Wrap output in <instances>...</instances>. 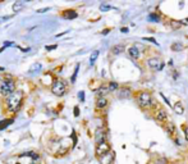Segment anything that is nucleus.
Listing matches in <instances>:
<instances>
[{"mask_svg":"<svg viewBox=\"0 0 188 164\" xmlns=\"http://www.w3.org/2000/svg\"><path fill=\"white\" fill-rule=\"evenodd\" d=\"M23 92L22 91H16L12 95H9L8 97H5V106L6 109L12 113H18V110L21 109L23 104Z\"/></svg>","mask_w":188,"mask_h":164,"instance_id":"nucleus-1","label":"nucleus"},{"mask_svg":"<svg viewBox=\"0 0 188 164\" xmlns=\"http://www.w3.org/2000/svg\"><path fill=\"white\" fill-rule=\"evenodd\" d=\"M13 92H16V82L12 78L3 80L1 83H0V95L4 97H8Z\"/></svg>","mask_w":188,"mask_h":164,"instance_id":"nucleus-2","label":"nucleus"},{"mask_svg":"<svg viewBox=\"0 0 188 164\" xmlns=\"http://www.w3.org/2000/svg\"><path fill=\"white\" fill-rule=\"evenodd\" d=\"M65 83L62 81V80H54L52 81V85H51V92L54 94L55 96H63L65 94Z\"/></svg>","mask_w":188,"mask_h":164,"instance_id":"nucleus-3","label":"nucleus"},{"mask_svg":"<svg viewBox=\"0 0 188 164\" xmlns=\"http://www.w3.org/2000/svg\"><path fill=\"white\" fill-rule=\"evenodd\" d=\"M137 100H138V104H140L142 108H150L152 105V97H151L150 94L146 92V91L140 92Z\"/></svg>","mask_w":188,"mask_h":164,"instance_id":"nucleus-4","label":"nucleus"},{"mask_svg":"<svg viewBox=\"0 0 188 164\" xmlns=\"http://www.w3.org/2000/svg\"><path fill=\"white\" fill-rule=\"evenodd\" d=\"M147 64H148V67H150L151 69H154V71H160V69H162V67H164V63H162L160 59H157V58L148 59Z\"/></svg>","mask_w":188,"mask_h":164,"instance_id":"nucleus-5","label":"nucleus"},{"mask_svg":"<svg viewBox=\"0 0 188 164\" xmlns=\"http://www.w3.org/2000/svg\"><path fill=\"white\" fill-rule=\"evenodd\" d=\"M109 151H111L110 150V145L108 144V142H102V144H99L97 146H96V155L100 158V156H102V155H105L106 153H109Z\"/></svg>","mask_w":188,"mask_h":164,"instance_id":"nucleus-6","label":"nucleus"},{"mask_svg":"<svg viewBox=\"0 0 188 164\" xmlns=\"http://www.w3.org/2000/svg\"><path fill=\"white\" fill-rule=\"evenodd\" d=\"M115 155L113 151H109L106 153L105 155H102L99 158V162H100V164H113V160H114Z\"/></svg>","mask_w":188,"mask_h":164,"instance_id":"nucleus-7","label":"nucleus"},{"mask_svg":"<svg viewBox=\"0 0 188 164\" xmlns=\"http://www.w3.org/2000/svg\"><path fill=\"white\" fill-rule=\"evenodd\" d=\"M63 17H64L65 19H74V18H77L78 14H77V12H74L73 9H68V10H65L64 13H63Z\"/></svg>","mask_w":188,"mask_h":164,"instance_id":"nucleus-8","label":"nucleus"},{"mask_svg":"<svg viewBox=\"0 0 188 164\" xmlns=\"http://www.w3.org/2000/svg\"><path fill=\"white\" fill-rule=\"evenodd\" d=\"M128 54H129V57H132L133 59L140 58V50H138L137 46H131L128 49Z\"/></svg>","mask_w":188,"mask_h":164,"instance_id":"nucleus-9","label":"nucleus"},{"mask_svg":"<svg viewBox=\"0 0 188 164\" xmlns=\"http://www.w3.org/2000/svg\"><path fill=\"white\" fill-rule=\"evenodd\" d=\"M155 117H156V119H157V121L164 122V121H166V118H168V114H166V111H165V110L160 109L159 111H156Z\"/></svg>","mask_w":188,"mask_h":164,"instance_id":"nucleus-10","label":"nucleus"},{"mask_svg":"<svg viewBox=\"0 0 188 164\" xmlns=\"http://www.w3.org/2000/svg\"><path fill=\"white\" fill-rule=\"evenodd\" d=\"M95 141H96V144H102V142H105V133L102 131H97L96 135H95Z\"/></svg>","mask_w":188,"mask_h":164,"instance_id":"nucleus-11","label":"nucleus"},{"mask_svg":"<svg viewBox=\"0 0 188 164\" xmlns=\"http://www.w3.org/2000/svg\"><path fill=\"white\" fill-rule=\"evenodd\" d=\"M24 4H26V3L24 1H21V0H18V1H16L13 4V12L14 13H18V12H21V10H22L23 8H24Z\"/></svg>","mask_w":188,"mask_h":164,"instance_id":"nucleus-12","label":"nucleus"},{"mask_svg":"<svg viewBox=\"0 0 188 164\" xmlns=\"http://www.w3.org/2000/svg\"><path fill=\"white\" fill-rule=\"evenodd\" d=\"M106 105H108V100H106L105 97H97V102H96L97 109H104Z\"/></svg>","mask_w":188,"mask_h":164,"instance_id":"nucleus-13","label":"nucleus"},{"mask_svg":"<svg viewBox=\"0 0 188 164\" xmlns=\"http://www.w3.org/2000/svg\"><path fill=\"white\" fill-rule=\"evenodd\" d=\"M124 50H126V46H124L123 44H118V45H115V46L111 48L113 54H120V53H123Z\"/></svg>","mask_w":188,"mask_h":164,"instance_id":"nucleus-14","label":"nucleus"},{"mask_svg":"<svg viewBox=\"0 0 188 164\" xmlns=\"http://www.w3.org/2000/svg\"><path fill=\"white\" fill-rule=\"evenodd\" d=\"M21 156H31V158L33 159V162L35 160H40V155L35 151H26V153H23V154H21Z\"/></svg>","mask_w":188,"mask_h":164,"instance_id":"nucleus-15","label":"nucleus"},{"mask_svg":"<svg viewBox=\"0 0 188 164\" xmlns=\"http://www.w3.org/2000/svg\"><path fill=\"white\" fill-rule=\"evenodd\" d=\"M108 92H110V91H109V87H105V86H101L100 89L96 90V95L99 97H104L102 95H105V94H108Z\"/></svg>","mask_w":188,"mask_h":164,"instance_id":"nucleus-16","label":"nucleus"},{"mask_svg":"<svg viewBox=\"0 0 188 164\" xmlns=\"http://www.w3.org/2000/svg\"><path fill=\"white\" fill-rule=\"evenodd\" d=\"M14 122L13 118H9V119H4V121H1L0 122V131L1 130H4V128H6L8 126H10Z\"/></svg>","mask_w":188,"mask_h":164,"instance_id":"nucleus-17","label":"nucleus"},{"mask_svg":"<svg viewBox=\"0 0 188 164\" xmlns=\"http://www.w3.org/2000/svg\"><path fill=\"white\" fill-rule=\"evenodd\" d=\"M166 132H168L169 135H174L175 133V126H174V123H172V122L166 123Z\"/></svg>","mask_w":188,"mask_h":164,"instance_id":"nucleus-18","label":"nucleus"},{"mask_svg":"<svg viewBox=\"0 0 188 164\" xmlns=\"http://www.w3.org/2000/svg\"><path fill=\"white\" fill-rule=\"evenodd\" d=\"M173 109H174V111L177 114H179V116H182V114L184 113V109H183V106H182V104L180 103H177L174 106H173Z\"/></svg>","mask_w":188,"mask_h":164,"instance_id":"nucleus-19","label":"nucleus"},{"mask_svg":"<svg viewBox=\"0 0 188 164\" xmlns=\"http://www.w3.org/2000/svg\"><path fill=\"white\" fill-rule=\"evenodd\" d=\"M99 54H100V53H99V50H95L94 53L91 54V57H90V65H94L95 64V62H96Z\"/></svg>","mask_w":188,"mask_h":164,"instance_id":"nucleus-20","label":"nucleus"},{"mask_svg":"<svg viewBox=\"0 0 188 164\" xmlns=\"http://www.w3.org/2000/svg\"><path fill=\"white\" fill-rule=\"evenodd\" d=\"M41 68H42V65L40 64V63H35V64H32V65H31V67H30V72H31V73L38 72Z\"/></svg>","mask_w":188,"mask_h":164,"instance_id":"nucleus-21","label":"nucleus"},{"mask_svg":"<svg viewBox=\"0 0 188 164\" xmlns=\"http://www.w3.org/2000/svg\"><path fill=\"white\" fill-rule=\"evenodd\" d=\"M183 45L180 44V43H177V44H173L172 45V50L173 51H182L183 50Z\"/></svg>","mask_w":188,"mask_h":164,"instance_id":"nucleus-22","label":"nucleus"},{"mask_svg":"<svg viewBox=\"0 0 188 164\" xmlns=\"http://www.w3.org/2000/svg\"><path fill=\"white\" fill-rule=\"evenodd\" d=\"M78 71H79V64H77L76 65V68H74V72H73V76H72V78H70V82L74 83L76 82V78H77V75H78Z\"/></svg>","mask_w":188,"mask_h":164,"instance_id":"nucleus-23","label":"nucleus"},{"mask_svg":"<svg viewBox=\"0 0 188 164\" xmlns=\"http://www.w3.org/2000/svg\"><path fill=\"white\" fill-rule=\"evenodd\" d=\"M109 91H115V90L116 89H118V83H116V82H110V83H109Z\"/></svg>","mask_w":188,"mask_h":164,"instance_id":"nucleus-24","label":"nucleus"},{"mask_svg":"<svg viewBox=\"0 0 188 164\" xmlns=\"http://www.w3.org/2000/svg\"><path fill=\"white\" fill-rule=\"evenodd\" d=\"M148 19H150L151 22H159V21H160V17L157 14H150L148 16Z\"/></svg>","mask_w":188,"mask_h":164,"instance_id":"nucleus-25","label":"nucleus"},{"mask_svg":"<svg viewBox=\"0 0 188 164\" xmlns=\"http://www.w3.org/2000/svg\"><path fill=\"white\" fill-rule=\"evenodd\" d=\"M170 24H172V27H173V28H178V27H180V26H182V23H180V21H179V22H175V21H172V23H170Z\"/></svg>","mask_w":188,"mask_h":164,"instance_id":"nucleus-26","label":"nucleus"},{"mask_svg":"<svg viewBox=\"0 0 188 164\" xmlns=\"http://www.w3.org/2000/svg\"><path fill=\"white\" fill-rule=\"evenodd\" d=\"M56 48H58V45H48V46H46L45 49H46L48 51H51V50H55Z\"/></svg>","mask_w":188,"mask_h":164,"instance_id":"nucleus-27","label":"nucleus"},{"mask_svg":"<svg viewBox=\"0 0 188 164\" xmlns=\"http://www.w3.org/2000/svg\"><path fill=\"white\" fill-rule=\"evenodd\" d=\"M12 18V16H4V17H0V23H3V22H5V21H8Z\"/></svg>","mask_w":188,"mask_h":164,"instance_id":"nucleus-28","label":"nucleus"},{"mask_svg":"<svg viewBox=\"0 0 188 164\" xmlns=\"http://www.w3.org/2000/svg\"><path fill=\"white\" fill-rule=\"evenodd\" d=\"M78 97H79L81 102H84V92L83 91H79V94H78Z\"/></svg>","mask_w":188,"mask_h":164,"instance_id":"nucleus-29","label":"nucleus"},{"mask_svg":"<svg viewBox=\"0 0 188 164\" xmlns=\"http://www.w3.org/2000/svg\"><path fill=\"white\" fill-rule=\"evenodd\" d=\"M78 116H79V108L74 106V117H78Z\"/></svg>","mask_w":188,"mask_h":164,"instance_id":"nucleus-30","label":"nucleus"},{"mask_svg":"<svg viewBox=\"0 0 188 164\" xmlns=\"http://www.w3.org/2000/svg\"><path fill=\"white\" fill-rule=\"evenodd\" d=\"M111 8V6H109V5H105V4H102L101 6H100V9L101 10H104V12H105V10H108V9H110Z\"/></svg>","mask_w":188,"mask_h":164,"instance_id":"nucleus-31","label":"nucleus"},{"mask_svg":"<svg viewBox=\"0 0 188 164\" xmlns=\"http://www.w3.org/2000/svg\"><path fill=\"white\" fill-rule=\"evenodd\" d=\"M180 23H182L183 26H188V17L187 18H183L182 21H180Z\"/></svg>","mask_w":188,"mask_h":164,"instance_id":"nucleus-32","label":"nucleus"},{"mask_svg":"<svg viewBox=\"0 0 188 164\" xmlns=\"http://www.w3.org/2000/svg\"><path fill=\"white\" fill-rule=\"evenodd\" d=\"M48 10H50V8H42V9H38L37 13H46Z\"/></svg>","mask_w":188,"mask_h":164,"instance_id":"nucleus-33","label":"nucleus"},{"mask_svg":"<svg viewBox=\"0 0 188 164\" xmlns=\"http://www.w3.org/2000/svg\"><path fill=\"white\" fill-rule=\"evenodd\" d=\"M184 136H186V140L188 141V126L184 127Z\"/></svg>","mask_w":188,"mask_h":164,"instance_id":"nucleus-34","label":"nucleus"},{"mask_svg":"<svg viewBox=\"0 0 188 164\" xmlns=\"http://www.w3.org/2000/svg\"><path fill=\"white\" fill-rule=\"evenodd\" d=\"M5 46H13V43H6V41H5V43H4V48Z\"/></svg>","mask_w":188,"mask_h":164,"instance_id":"nucleus-35","label":"nucleus"},{"mask_svg":"<svg viewBox=\"0 0 188 164\" xmlns=\"http://www.w3.org/2000/svg\"><path fill=\"white\" fill-rule=\"evenodd\" d=\"M143 40H146V41H151V43H154V44H156V41H155L154 39H146V37H145Z\"/></svg>","mask_w":188,"mask_h":164,"instance_id":"nucleus-36","label":"nucleus"},{"mask_svg":"<svg viewBox=\"0 0 188 164\" xmlns=\"http://www.w3.org/2000/svg\"><path fill=\"white\" fill-rule=\"evenodd\" d=\"M120 31H122L123 33H127V32H128V28H127V27H126V28H124V27H123V28L120 30Z\"/></svg>","mask_w":188,"mask_h":164,"instance_id":"nucleus-37","label":"nucleus"},{"mask_svg":"<svg viewBox=\"0 0 188 164\" xmlns=\"http://www.w3.org/2000/svg\"><path fill=\"white\" fill-rule=\"evenodd\" d=\"M106 33H109V30H105V31H102V35H106Z\"/></svg>","mask_w":188,"mask_h":164,"instance_id":"nucleus-38","label":"nucleus"}]
</instances>
